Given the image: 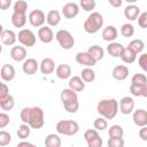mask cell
<instances>
[{
	"label": "cell",
	"mask_w": 147,
	"mask_h": 147,
	"mask_svg": "<svg viewBox=\"0 0 147 147\" xmlns=\"http://www.w3.org/2000/svg\"><path fill=\"white\" fill-rule=\"evenodd\" d=\"M55 74L60 79H67L71 76V68H70L69 64L62 63V64L57 65V68L55 70Z\"/></svg>",
	"instance_id": "obj_24"
},
{
	"label": "cell",
	"mask_w": 147,
	"mask_h": 147,
	"mask_svg": "<svg viewBox=\"0 0 147 147\" xmlns=\"http://www.w3.org/2000/svg\"><path fill=\"white\" fill-rule=\"evenodd\" d=\"M129 76V68L126 65H116L114 69H113V77L116 79V80H124L126 79Z\"/></svg>",
	"instance_id": "obj_18"
},
{
	"label": "cell",
	"mask_w": 147,
	"mask_h": 147,
	"mask_svg": "<svg viewBox=\"0 0 147 147\" xmlns=\"http://www.w3.org/2000/svg\"><path fill=\"white\" fill-rule=\"evenodd\" d=\"M23 146H28V147H34V145H33V144L28 142V141H21V142H18V144H17V147H23Z\"/></svg>",
	"instance_id": "obj_52"
},
{
	"label": "cell",
	"mask_w": 147,
	"mask_h": 147,
	"mask_svg": "<svg viewBox=\"0 0 147 147\" xmlns=\"http://www.w3.org/2000/svg\"><path fill=\"white\" fill-rule=\"evenodd\" d=\"M30 132H31V126L29 124H26V123H23V124H21L18 126V130H17L16 133H17V137L20 139L24 140L30 136Z\"/></svg>",
	"instance_id": "obj_33"
},
{
	"label": "cell",
	"mask_w": 147,
	"mask_h": 147,
	"mask_svg": "<svg viewBox=\"0 0 147 147\" xmlns=\"http://www.w3.org/2000/svg\"><path fill=\"white\" fill-rule=\"evenodd\" d=\"M133 33H134V28H133L132 24L125 23V24L122 25V28H121V34H122L123 37L129 38V37H132Z\"/></svg>",
	"instance_id": "obj_38"
},
{
	"label": "cell",
	"mask_w": 147,
	"mask_h": 147,
	"mask_svg": "<svg viewBox=\"0 0 147 147\" xmlns=\"http://www.w3.org/2000/svg\"><path fill=\"white\" fill-rule=\"evenodd\" d=\"M26 23V15L22 13H13L11 15V24L15 28H23Z\"/></svg>",
	"instance_id": "obj_25"
},
{
	"label": "cell",
	"mask_w": 147,
	"mask_h": 147,
	"mask_svg": "<svg viewBox=\"0 0 147 147\" xmlns=\"http://www.w3.org/2000/svg\"><path fill=\"white\" fill-rule=\"evenodd\" d=\"M9 116L6 114V113H1L0 114V127L1 129H3V127H6L8 124H9Z\"/></svg>",
	"instance_id": "obj_47"
},
{
	"label": "cell",
	"mask_w": 147,
	"mask_h": 147,
	"mask_svg": "<svg viewBox=\"0 0 147 147\" xmlns=\"http://www.w3.org/2000/svg\"><path fill=\"white\" fill-rule=\"evenodd\" d=\"M123 49H124V46L122 44L115 42V41L109 42V45L107 46V52L109 53V55H111L114 57H121Z\"/></svg>",
	"instance_id": "obj_21"
},
{
	"label": "cell",
	"mask_w": 147,
	"mask_h": 147,
	"mask_svg": "<svg viewBox=\"0 0 147 147\" xmlns=\"http://www.w3.org/2000/svg\"><path fill=\"white\" fill-rule=\"evenodd\" d=\"M10 57L16 62L24 61L26 59V49L23 46H14L10 49Z\"/></svg>",
	"instance_id": "obj_15"
},
{
	"label": "cell",
	"mask_w": 147,
	"mask_h": 147,
	"mask_svg": "<svg viewBox=\"0 0 147 147\" xmlns=\"http://www.w3.org/2000/svg\"><path fill=\"white\" fill-rule=\"evenodd\" d=\"M141 96L147 98V84H146V85H144V87H142V91H141Z\"/></svg>",
	"instance_id": "obj_53"
},
{
	"label": "cell",
	"mask_w": 147,
	"mask_h": 147,
	"mask_svg": "<svg viewBox=\"0 0 147 147\" xmlns=\"http://www.w3.org/2000/svg\"><path fill=\"white\" fill-rule=\"evenodd\" d=\"M121 59H122V61L124 63H127V64L133 63L136 61V59H137V53L133 49H131L129 46L127 47H124L123 53L121 55Z\"/></svg>",
	"instance_id": "obj_23"
},
{
	"label": "cell",
	"mask_w": 147,
	"mask_h": 147,
	"mask_svg": "<svg viewBox=\"0 0 147 147\" xmlns=\"http://www.w3.org/2000/svg\"><path fill=\"white\" fill-rule=\"evenodd\" d=\"M45 146L46 147H60L61 138L59 137V134L51 133L45 138Z\"/></svg>",
	"instance_id": "obj_28"
},
{
	"label": "cell",
	"mask_w": 147,
	"mask_h": 147,
	"mask_svg": "<svg viewBox=\"0 0 147 147\" xmlns=\"http://www.w3.org/2000/svg\"><path fill=\"white\" fill-rule=\"evenodd\" d=\"M80 77L83 78V80L85 83H92L95 79V72H94V70L91 67H86L85 69L82 70Z\"/></svg>",
	"instance_id": "obj_30"
},
{
	"label": "cell",
	"mask_w": 147,
	"mask_h": 147,
	"mask_svg": "<svg viewBox=\"0 0 147 147\" xmlns=\"http://www.w3.org/2000/svg\"><path fill=\"white\" fill-rule=\"evenodd\" d=\"M139 137L141 140L147 141V125L141 126V129L139 130Z\"/></svg>",
	"instance_id": "obj_49"
},
{
	"label": "cell",
	"mask_w": 147,
	"mask_h": 147,
	"mask_svg": "<svg viewBox=\"0 0 147 147\" xmlns=\"http://www.w3.org/2000/svg\"><path fill=\"white\" fill-rule=\"evenodd\" d=\"M129 47H130L131 49H133L137 54H139V53H141V52L144 51L145 44H144V41L140 40V39H133L132 41H130Z\"/></svg>",
	"instance_id": "obj_34"
},
{
	"label": "cell",
	"mask_w": 147,
	"mask_h": 147,
	"mask_svg": "<svg viewBox=\"0 0 147 147\" xmlns=\"http://www.w3.org/2000/svg\"><path fill=\"white\" fill-rule=\"evenodd\" d=\"M68 84H69V87L71 90H74V91H76V92H80V91H83L85 88V82L79 76L71 77L69 79V83Z\"/></svg>",
	"instance_id": "obj_22"
},
{
	"label": "cell",
	"mask_w": 147,
	"mask_h": 147,
	"mask_svg": "<svg viewBox=\"0 0 147 147\" xmlns=\"http://www.w3.org/2000/svg\"><path fill=\"white\" fill-rule=\"evenodd\" d=\"M108 134L110 138H123L124 136V130L121 125H111L109 129H108Z\"/></svg>",
	"instance_id": "obj_32"
},
{
	"label": "cell",
	"mask_w": 147,
	"mask_h": 147,
	"mask_svg": "<svg viewBox=\"0 0 147 147\" xmlns=\"http://www.w3.org/2000/svg\"><path fill=\"white\" fill-rule=\"evenodd\" d=\"M86 142H87L88 147H101L102 146V139L100 138V136H98V137H95V138H93Z\"/></svg>",
	"instance_id": "obj_44"
},
{
	"label": "cell",
	"mask_w": 147,
	"mask_h": 147,
	"mask_svg": "<svg viewBox=\"0 0 147 147\" xmlns=\"http://www.w3.org/2000/svg\"><path fill=\"white\" fill-rule=\"evenodd\" d=\"M63 107L64 109L70 113V114H75L78 111V108H79V102L78 100H74V101H68V102H64L63 103Z\"/></svg>",
	"instance_id": "obj_36"
},
{
	"label": "cell",
	"mask_w": 147,
	"mask_h": 147,
	"mask_svg": "<svg viewBox=\"0 0 147 147\" xmlns=\"http://www.w3.org/2000/svg\"><path fill=\"white\" fill-rule=\"evenodd\" d=\"M11 5V0H0V8L1 10H7Z\"/></svg>",
	"instance_id": "obj_50"
},
{
	"label": "cell",
	"mask_w": 147,
	"mask_h": 147,
	"mask_svg": "<svg viewBox=\"0 0 147 147\" xmlns=\"http://www.w3.org/2000/svg\"><path fill=\"white\" fill-rule=\"evenodd\" d=\"M79 131V125L72 119H62L56 123V132L63 136H75Z\"/></svg>",
	"instance_id": "obj_4"
},
{
	"label": "cell",
	"mask_w": 147,
	"mask_h": 147,
	"mask_svg": "<svg viewBox=\"0 0 147 147\" xmlns=\"http://www.w3.org/2000/svg\"><path fill=\"white\" fill-rule=\"evenodd\" d=\"M28 9V2L24 0H17L14 3V13H22L25 14Z\"/></svg>",
	"instance_id": "obj_39"
},
{
	"label": "cell",
	"mask_w": 147,
	"mask_h": 147,
	"mask_svg": "<svg viewBox=\"0 0 147 147\" xmlns=\"http://www.w3.org/2000/svg\"><path fill=\"white\" fill-rule=\"evenodd\" d=\"M14 105H15V100L10 94L3 99H0V107L2 110H11L14 108Z\"/></svg>",
	"instance_id": "obj_31"
},
{
	"label": "cell",
	"mask_w": 147,
	"mask_h": 147,
	"mask_svg": "<svg viewBox=\"0 0 147 147\" xmlns=\"http://www.w3.org/2000/svg\"><path fill=\"white\" fill-rule=\"evenodd\" d=\"M79 3L85 11H92L95 8V0H79Z\"/></svg>",
	"instance_id": "obj_40"
},
{
	"label": "cell",
	"mask_w": 147,
	"mask_h": 147,
	"mask_svg": "<svg viewBox=\"0 0 147 147\" xmlns=\"http://www.w3.org/2000/svg\"><path fill=\"white\" fill-rule=\"evenodd\" d=\"M38 38L44 44H49L54 39L53 30L49 26H40L38 30Z\"/></svg>",
	"instance_id": "obj_12"
},
{
	"label": "cell",
	"mask_w": 147,
	"mask_h": 147,
	"mask_svg": "<svg viewBox=\"0 0 147 147\" xmlns=\"http://www.w3.org/2000/svg\"><path fill=\"white\" fill-rule=\"evenodd\" d=\"M45 21H46V16H45L44 11L40 10V9H34V10H32L29 14V22L34 28L42 26L44 23H45Z\"/></svg>",
	"instance_id": "obj_7"
},
{
	"label": "cell",
	"mask_w": 147,
	"mask_h": 147,
	"mask_svg": "<svg viewBox=\"0 0 147 147\" xmlns=\"http://www.w3.org/2000/svg\"><path fill=\"white\" fill-rule=\"evenodd\" d=\"M98 136H99V132H98L96 129H88L84 132V138H85L86 141H88V140H91V139H93Z\"/></svg>",
	"instance_id": "obj_43"
},
{
	"label": "cell",
	"mask_w": 147,
	"mask_h": 147,
	"mask_svg": "<svg viewBox=\"0 0 147 147\" xmlns=\"http://www.w3.org/2000/svg\"><path fill=\"white\" fill-rule=\"evenodd\" d=\"M21 121L31 126V129H41L45 124L44 111L40 107H24L20 114Z\"/></svg>",
	"instance_id": "obj_1"
},
{
	"label": "cell",
	"mask_w": 147,
	"mask_h": 147,
	"mask_svg": "<svg viewBox=\"0 0 147 147\" xmlns=\"http://www.w3.org/2000/svg\"><path fill=\"white\" fill-rule=\"evenodd\" d=\"M140 15V8L136 5H129L124 9V16L129 21H134L139 17Z\"/></svg>",
	"instance_id": "obj_19"
},
{
	"label": "cell",
	"mask_w": 147,
	"mask_h": 147,
	"mask_svg": "<svg viewBox=\"0 0 147 147\" xmlns=\"http://www.w3.org/2000/svg\"><path fill=\"white\" fill-rule=\"evenodd\" d=\"M55 38L63 49H70L75 45V39L68 30H59L55 34Z\"/></svg>",
	"instance_id": "obj_5"
},
{
	"label": "cell",
	"mask_w": 147,
	"mask_h": 147,
	"mask_svg": "<svg viewBox=\"0 0 147 147\" xmlns=\"http://www.w3.org/2000/svg\"><path fill=\"white\" fill-rule=\"evenodd\" d=\"M39 69L44 75H51L55 70V63L51 57H45L40 62Z\"/></svg>",
	"instance_id": "obj_17"
},
{
	"label": "cell",
	"mask_w": 147,
	"mask_h": 147,
	"mask_svg": "<svg viewBox=\"0 0 147 147\" xmlns=\"http://www.w3.org/2000/svg\"><path fill=\"white\" fill-rule=\"evenodd\" d=\"M17 39H18V41H20L23 46H26V47H32V46H34V44H36V41H37L36 34H34L31 30H29V29H22V30L18 32Z\"/></svg>",
	"instance_id": "obj_6"
},
{
	"label": "cell",
	"mask_w": 147,
	"mask_h": 147,
	"mask_svg": "<svg viewBox=\"0 0 147 147\" xmlns=\"http://www.w3.org/2000/svg\"><path fill=\"white\" fill-rule=\"evenodd\" d=\"M11 141V136L9 132L7 131H0V146L3 147V146H7L9 142Z\"/></svg>",
	"instance_id": "obj_41"
},
{
	"label": "cell",
	"mask_w": 147,
	"mask_h": 147,
	"mask_svg": "<svg viewBox=\"0 0 147 147\" xmlns=\"http://www.w3.org/2000/svg\"><path fill=\"white\" fill-rule=\"evenodd\" d=\"M87 52L93 56V59H94L96 62L100 61V60L103 57V55H105V52H103L102 47L99 46V45H93V46H91V47L87 49Z\"/></svg>",
	"instance_id": "obj_29"
},
{
	"label": "cell",
	"mask_w": 147,
	"mask_h": 147,
	"mask_svg": "<svg viewBox=\"0 0 147 147\" xmlns=\"http://www.w3.org/2000/svg\"><path fill=\"white\" fill-rule=\"evenodd\" d=\"M0 38H1L2 44L6 45V46H11L17 40V37H16L14 31H11V30H3V29H1Z\"/></svg>",
	"instance_id": "obj_14"
},
{
	"label": "cell",
	"mask_w": 147,
	"mask_h": 147,
	"mask_svg": "<svg viewBox=\"0 0 147 147\" xmlns=\"http://www.w3.org/2000/svg\"><path fill=\"white\" fill-rule=\"evenodd\" d=\"M103 25V17L100 13L94 11L88 15L84 22V30L87 33H96Z\"/></svg>",
	"instance_id": "obj_3"
},
{
	"label": "cell",
	"mask_w": 147,
	"mask_h": 147,
	"mask_svg": "<svg viewBox=\"0 0 147 147\" xmlns=\"http://www.w3.org/2000/svg\"><path fill=\"white\" fill-rule=\"evenodd\" d=\"M132 119H133V123L137 125V126H145L147 125V111L145 109H137L133 111V115H132Z\"/></svg>",
	"instance_id": "obj_13"
},
{
	"label": "cell",
	"mask_w": 147,
	"mask_h": 147,
	"mask_svg": "<svg viewBox=\"0 0 147 147\" xmlns=\"http://www.w3.org/2000/svg\"><path fill=\"white\" fill-rule=\"evenodd\" d=\"M131 84L132 85H139V86L145 85V84H147V77L144 74H136L131 78Z\"/></svg>",
	"instance_id": "obj_37"
},
{
	"label": "cell",
	"mask_w": 147,
	"mask_h": 147,
	"mask_svg": "<svg viewBox=\"0 0 147 147\" xmlns=\"http://www.w3.org/2000/svg\"><path fill=\"white\" fill-rule=\"evenodd\" d=\"M117 34H118V31L113 25H108L102 30V39L105 41H109V42L114 41L117 38Z\"/></svg>",
	"instance_id": "obj_20"
},
{
	"label": "cell",
	"mask_w": 147,
	"mask_h": 147,
	"mask_svg": "<svg viewBox=\"0 0 147 147\" xmlns=\"http://www.w3.org/2000/svg\"><path fill=\"white\" fill-rule=\"evenodd\" d=\"M7 95H9V88L5 83H1V86H0V99L6 98Z\"/></svg>",
	"instance_id": "obj_48"
},
{
	"label": "cell",
	"mask_w": 147,
	"mask_h": 147,
	"mask_svg": "<svg viewBox=\"0 0 147 147\" xmlns=\"http://www.w3.org/2000/svg\"><path fill=\"white\" fill-rule=\"evenodd\" d=\"M93 126H94V129H96L98 131H103V130H106V129L108 127L107 118H105V117H102V116L95 118L94 122H93Z\"/></svg>",
	"instance_id": "obj_35"
},
{
	"label": "cell",
	"mask_w": 147,
	"mask_h": 147,
	"mask_svg": "<svg viewBox=\"0 0 147 147\" xmlns=\"http://www.w3.org/2000/svg\"><path fill=\"white\" fill-rule=\"evenodd\" d=\"M76 61L77 63L85 65V67H93L95 65L96 61L93 59V56L88 52H79L76 54Z\"/></svg>",
	"instance_id": "obj_8"
},
{
	"label": "cell",
	"mask_w": 147,
	"mask_h": 147,
	"mask_svg": "<svg viewBox=\"0 0 147 147\" xmlns=\"http://www.w3.org/2000/svg\"><path fill=\"white\" fill-rule=\"evenodd\" d=\"M134 109V100L131 96H124L119 101V111L124 115H129Z\"/></svg>",
	"instance_id": "obj_10"
},
{
	"label": "cell",
	"mask_w": 147,
	"mask_h": 147,
	"mask_svg": "<svg viewBox=\"0 0 147 147\" xmlns=\"http://www.w3.org/2000/svg\"><path fill=\"white\" fill-rule=\"evenodd\" d=\"M96 111L100 116L113 119L118 113V102L116 99H103L98 102Z\"/></svg>",
	"instance_id": "obj_2"
},
{
	"label": "cell",
	"mask_w": 147,
	"mask_h": 147,
	"mask_svg": "<svg viewBox=\"0 0 147 147\" xmlns=\"http://www.w3.org/2000/svg\"><path fill=\"white\" fill-rule=\"evenodd\" d=\"M74 100H78V95H77L76 91H74V90H71L69 87V88H64L61 92V101H62V103L68 102V101H74Z\"/></svg>",
	"instance_id": "obj_27"
},
{
	"label": "cell",
	"mask_w": 147,
	"mask_h": 147,
	"mask_svg": "<svg viewBox=\"0 0 147 147\" xmlns=\"http://www.w3.org/2000/svg\"><path fill=\"white\" fill-rule=\"evenodd\" d=\"M23 72L25 75L32 76L37 72V70L39 69V63L37 62V60L34 59H25L23 61V65H22Z\"/></svg>",
	"instance_id": "obj_9"
},
{
	"label": "cell",
	"mask_w": 147,
	"mask_h": 147,
	"mask_svg": "<svg viewBox=\"0 0 147 147\" xmlns=\"http://www.w3.org/2000/svg\"><path fill=\"white\" fill-rule=\"evenodd\" d=\"M138 63H139L140 68H141L145 72H147V53L141 54V55L139 56V59H138Z\"/></svg>",
	"instance_id": "obj_45"
},
{
	"label": "cell",
	"mask_w": 147,
	"mask_h": 147,
	"mask_svg": "<svg viewBox=\"0 0 147 147\" xmlns=\"http://www.w3.org/2000/svg\"><path fill=\"white\" fill-rule=\"evenodd\" d=\"M124 144L125 142H124L123 138H110L109 137V139L107 141L108 147H123Z\"/></svg>",
	"instance_id": "obj_42"
},
{
	"label": "cell",
	"mask_w": 147,
	"mask_h": 147,
	"mask_svg": "<svg viewBox=\"0 0 147 147\" xmlns=\"http://www.w3.org/2000/svg\"><path fill=\"white\" fill-rule=\"evenodd\" d=\"M0 76H1L3 82L13 80L14 77H15V69H14V67L11 64H8V63L3 64L1 67V70H0Z\"/></svg>",
	"instance_id": "obj_16"
},
{
	"label": "cell",
	"mask_w": 147,
	"mask_h": 147,
	"mask_svg": "<svg viewBox=\"0 0 147 147\" xmlns=\"http://www.w3.org/2000/svg\"><path fill=\"white\" fill-rule=\"evenodd\" d=\"M124 1H126L127 3H133V2H136V1H138V0H124Z\"/></svg>",
	"instance_id": "obj_54"
},
{
	"label": "cell",
	"mask_w": 147,
	"mask_h": 147,
	"mask_svg": "<svg viewBox=\"0 0 147 147\" xmlns=\"http://www.w3.org/2000/svg\"><path fill=\"white\" fill-rule=\"evenodd\" d=\"M79 13V6L75 2H68L62 7V14L65 18H74Z\"/></svg>",
	"instance_id": "obj_11"
},
{
	"label": "cell",
	"mask_w": 147,
	"mask_h": 147,
	"mask_svg": "<svg viewBox=\"0 0 147 147\" xmlns=\"http://www.w3.org/2000/svg\"><path fill=\"white\" fill-rule=\"evenodd\" d=\"M123 1H124V0H108L109 5H110V6H113L114 8H119V7L122 6Z\"/></svg>",
	"instance_id": "obj_51"
},
{
	"label": "cell",
	"mask_w": 147,
	"mask_h": 147,
	"mask_svg": "<svg viewBox=\"0 0 147 147\" xmlns=\"http://www.w3.org/2000/svg\"><path fill=\"white\" fill-rule=\"evenodd\" d=\"M61 21V15L57 10H49L46 16V22L49 26H56Z\"/></svg>",
	"instance_id": "obj_26"
},
{
	"label": "cell",
	"mask_w": 147,
	"mask_h": 147,
	"mask_svg": "<svg viewBox=\"0 0 147 147\" xmlns=\"http://www.w3.org/2000/svg\"><path fill=\"white\" fill-rule=\"evenodd\" d=\"M138 24L142 29H146L147 28V11L141 13L139 15V17H138Z\"/></svg>",
	"instance_id": "obj_46"
}]
</instances>
